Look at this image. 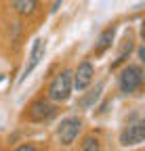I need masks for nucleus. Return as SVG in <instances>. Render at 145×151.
Instances as JSON below:
<instances>
[{
    "label": "nucleus",
    "mask_w": 145,
    "mask_h": 151,
    "mask_svg": "<svg viewBox=\"0 0 145 151\" xmlns=\"http://www.w3.org/2000/svg\"><path fill=\"white\" fill-rule=\"evenodd\" d=\"M44 52H46V42L42 40V38H38V40L34 42V46H32V52H30V61H27V65H25V69H23V76H21V80L19 82H23L27 76L38 67V63L44 59Z\"/></svg>",
    "instance_id": "obj_6"
},
{
    "label": "nucleus",
    "mask_w": 145,
    "mask_h": 151,
    "mask_svg": "<svg viewBox=\"0 0 145 151\" xmlns=\"http://www.w3.org/2000/svg\"><path fill=\"white\" fill-rule=\"evenodd\" d=\"M101 90H103V84L99 82V84H97L93 90H90V92L86 94V97H82V99L78 101V105H80L82 109H88V107H93V105L99 101V97H101Z\"/></svg>",
    "instance_id": "obj_9"
},
{
    "label": "nucleus",
    "mask_w": 145,
    "mask_h": 151,
    "mask_svg": "<svg viewBox=\"0 0 145 151\" xmlns=\"http://www.w3.org/2000/svg\"><path fill=\"white\" fill-rule=\"evenodd\" d=\"M145 139V124L143 122H135L128 124L122 132H120V145L131 147V145H139Z\"/></svg>",
    "instance_id": "obj_4"
},
{
    "label": "nucleus",
    "mask_w": 145,
    "mask_h": 151,
    "mask_svg": "<svg viewBox=\"0 0 145 151\" xmlns=\"http://www.w3.org/2000/svg\"><path fill=\"white\" fill-rule=\"evenodd\" d=\"M80 151H101V143H99V139L93 137V134H86V137L82 139Z\"/></svg>",
    "instance_id": "obj_11"
},
{
    "label": "nucleus",
    "mask_w": 145,
    "mask_h": 151,
    "mask_svg": "<svg viewBox=\"0 0 145 151\" xmlns=\"http://www.w3.org/2000/svg\"><path fill=\"white\" fill-rule=\"evenodd\" d=\"M131 50H133V40H131V38H128V40H126L124 42V46H122V50H120V55H118V59L112 63V69H116L120 63H124L126 61V57H128L131 55Z\"/></svg>",
    "instance_id": "obj_12"
},
{
    "label": "nucleus",
    "mask_w": 145,
    "mask_h": 151,
    "mask_svg": "<svg viewBox=\"0 0 145 151\" xmlns=\"http://www.w3.org/2000/svg\"><path fill=\"white\" fill-rule=\"evenodd\" d=\"M74 71L71 69H63L61 73H57L55 78H53V82L48 84V99L50 101H67L69 94H71V88H74Z\"/></svg>",
    "instance_id": "obj_1"
},
{
    "label": "nucleus",
    "mask_w": 145,
    "mask_h": 151,
    "mask_svg": "<svg viewBox=\"0 0 145 151\" xmlns=\"http://www.w3.org/2000/svg\"><path fill=\"white\" fill-rule=\"evenodd\" d=\"M114 34H116V29H114V25H112V27H107V29L99 36V42H97V48H95V52H97V55L105 52L107 48L112 46V42H114Z\"/></svg>",
    "instance_id": "obj_8"
},
{
    "label": "nucleus",
    "mask_w": 145,
    "mask_h": 151,
    "mask_svg": "<svg viewBox=\"0 0 145 151\" xmlns=\"http://www.w3.org/2000/svg\"><path fill=\"white\" fill-rule=\"evenodd\" d=\"M80 128H82V120L76 118V116H69V118L61 120V124L57 126V139H59V143L65 145V147H69L71 143L78 139Z\"/></svg>",
    "instance_id": "obj_3"
},
{
    "label": "nucleus",
    "mask_w": 145,
    "mask_h": 151,
    "mask_svg": "<svg viewBox=\"0 0 145 151\" xmlns=\"http://www.w3.org/2000/svg\"><path fill=\"white\" fill-rule=\"evenodd\" d=\"M143 84V69L141 65H126L118 76V88L124 94H131Z\"/></svg>",
    "instance_id": "obj_2"
},
{
    "label": "nucleus",
    "mask_w": 145,
    "mask_h": 151,
    "mask_svg": "<svg viewBox=\"0 0 145 151\" xmlns=\"http://www.w3.org/2000/svg\"><path fill=\"white\" fill-rule=\"evenodd\" d=\"M15 151H36V147L34 145H21V147H17Z\"/></svg>",
    "instance_id": "obj_13"
},
{
    "label": "nucleus",
    "mask_w": 145,
    "mask_h": 151,
    "mask_svg": "<svg viewBox=\"0 0 145 151\" xmlns=\"http://www.w3.org/2000/svg\"><path fill=\"white\" fill-rule=\"evenodd\" d=\"M13 4H15V9L21 15H32L36 11V6H38L36 0H13Z\"/></svg>",
    "instance_id": "obj_10"
},
{
    "label": "nucleus",
    "mask_w": 145,
    "mask_h": 151,
    "mask_svg": "<svg viewBox=\"0 0 145 151\" xmlns=\"http://www.w3.org/2000/svg\"><path fill=\"white\" fill-rule=\"evenodd\" d=\"M93 76H95V69H93V63L90 61H82L80 65H78V69L74 71V88L80 92V90H84L90 82H93Z\"/></svg>",
    "instance_id": "obj_7"
},
{
    "label": "nucleus",
    "mask_w": 145,
    "mask_h": 151,
    "mask_svg": "<svg viewBox=\"0 0 145 151\" xmlns=\"http://www.w3.org/2000/svg\"><path fill=\"white\" fill-rule=\"evenodd\" d=\"M55 105H50L48 101L44 99H38V101H34L27 109V118L32 122H44V120H50L53 116H55Z\"/></svg>",
    "instance_id": "obj_5"
},
{
    "label": "nucleus",
    "mask_w": 145,
    "mask_h": 151,
    "mask_svg": "<svg viewBox=\"0 0 145 151\" xmlns=\"http://www.w3.org/2000/svg\"><path fill=\"white\" fill-rule=\"evenodd\" d=\"M61 2H63V0H55V4H53V9H50V11H53V13H55V11H57V9L61 6Z\"/></svg>",
    "instance_id": "obj_14"
}]
</instances>
